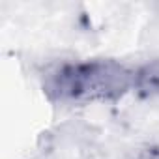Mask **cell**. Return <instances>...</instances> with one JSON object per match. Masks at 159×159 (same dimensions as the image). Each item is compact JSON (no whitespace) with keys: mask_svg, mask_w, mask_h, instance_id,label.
<instances>
[{"mask_svg":"<svg viewBox=\"0 0 159 159\" xmlns=\"http://www.w3.org/2000/svg\"><path fill=\"white\" fill-rule=\"evenodd\" d=\"M133 90V69L116 60L69 62L49 73L45 92L62 103L114 101Z\"/></svg>","mask_w":159,"mask_h":159,"instance_id":"cell-1","label":"cell"},{"mask_svg":"<svg viewBox=\"0 0 159 159\" xmlns=\"http://www.w3.org/2000/svg\"><path fill=\"white\" fill-rule=\"evenodd\" d=\"M133 90L144 99L159 98V58L133 69Z\"/></svg>","mask_w":159,"mask_h":159,"instance_id":"cell-2","label":"cell"},{"mask_svg":"<svg viewBox=\"0 0 159 159\" xmlns=\"http://www.w3.org/2000/svg\"><path fill=\"white\" fill-rule=\"evenodd\" d=\"M135 159H159V146H146L137 153Z\"/></svg>","mask_w":159,"mask_h":159,"instance_id":"cell-3","label":"cell"}]
</instances>
